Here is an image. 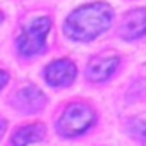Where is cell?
Returning <instances> with one entry per match:
<instances>
[{
	"instance_id": "obj_10",
	"label": "cell",
	"mask_w": 146,
	"mask_h": 146,
	"mask_svg": "<svg viewBox=\"0 0 146 146\" xmlns=\"http://www.w3.org/2000/svg\"><path fill=\"white\" fill-rule=\"evenodd\" d=\"M7 81H9V74H7L5 70L0 69V90H2V88L7 84Z\"/></svg>"
},
{
	"instance_id": "obj_11",
	"label": "cell",
	"mask_w": 146,
	"mask_h": 146,
	"mask_svg": "<svg viewBox=\"0 0 146 146\" xmlns=\"http://www.w3.org/2000/svg\"><path fill=\"white\" fill-rule=\"evenodd\" d=\"M5 129H7V120H4V119H0V137L4 136Z\"/></svg>"
},
{
	"instance_id": "obj_3",
	"label": "cell",
	"mask_w": 146,
	"mask_h": 146,
	"mask_svg": "<svg viewBox=\"0 0 146 146\" xmlns=\"http://www.w3.org/2000/svg\"><path fill=\"white\" fill-rule=\"evenodd\" d=\"M50 28H52V21L48 17H38L33 23H29L23 29V33L17 40L19 53L24 57H31L35 53H40L45 48L46 35H48Z\"/></svg>"
},
{
	"instance_id": "obj_7",
	"label": "cell",
	"mask_w": 146,
	"mask_h": 146,
	"mask_svg": "<svg viewBox=\"0 0 146 146\" xmlns=\"http://www.w3.org/2000/svg\"><path fill=\"white\" fill-rule=\"evenodd\" d=\"M17 103L24 110L33 112V110L43 108V105L46 103V98L36 86H26L17 93Z\"/></svg>"
},
{
	"instance_id": "obj_6",
	"label": "cell",
	"mask_w": 146,
	"mask_h": 146,
	"mask_svg": "<svg viewBox=\"0 0 146 146\" xmlns=\"http://www.w3.org/2000/svg\"><path fill=\"white\" fill-rule=\"evenodd\" d=\"M117 67H119V57H115V55H112V57L110 55H107V57L100 55V57H95L90 62L86 74L93 83H102V81H107L108 78L113 76Z\"/></svg>"
},
{
	"instance_id": "obj_4",
	"label": "cell",
	"mask_w": 146,
	"mask_h": 146,
	"mask_svg": "<svg viewBox=\"0 0 146 146\" xmlns=\"http://www.w3.org/2000/svg\"><path fill=\"white\" fill-rule=\"evenodd\" d=\"M78 69L67 58H60L52 62L46 69H45V79L50 86L60 88V86H69L72 81L76 79Z\"/></svg>"
},
{
	"instance_id": "obj_8",
	"label": "cell",
	"mask_w": 146,
	"mask_h": 146,
	"mask_svg": "<svg viewBox=\"0 0 146 146\" xmlns=\"http://www.w3.org/2000/svg\"><path fill=\"white\" fill-rule=\"evenodd\" d=\"M43 136H45V125L43 124L24 125V127L17 129L16 134L12 136V144L14 146H28L31 143L43 139Z\"/></svg>"
},
{
	"instance_id": "obj_2",
	"label": "cell",
	"mask_w": 146,
	"mask_h": 146,
	"mask_svg": "<svg viewBox=\"0 0 146 146\" xmlns=\"http://www.w3.org/2000/svg\"><path fill=\"white\" fill-rule=\"evenodd\" d=\"M93 124H95V112L88 105L72 103L64 110L57 124V129L65 137H74V136L86 132Z\"/></svg>"
},
{
	"instance_id": "obj_5",
	"label": "cell",
	"mask_w": 146,
	"mask_h": 146,
	"mask_svg": "<svg viewBox=\"0 0 146 146\" xmlns=\"http://www.w3.org/2000/svg\"><path fill=\"white\" fill-rule=\"evenodd\" d=\"M146 35V11L134 9L129 11L120 24V36L124 40H136Z\"/></svg>"
},
{
	"instance_id": "obj_9",
	"label": "cell",
	"mask_w": 146,
	"mask_h": 146,
	"mask_svg": "<svg viewBox=\"0 0 146 146\" xmlns=\"http://www.w3.org/2000/svg\"><path fill=\"white\" fill-rule=\"evenodd\" d=\"M127 129L134 137H137L141 141H146V120H132Z\"/></svg>"
},
{
	"instance_id": "obj_12",
	"label": "cell",
	"mask_w": 146,
	"mask_h": 146,
	"mask_svg": "<svg viewBox=\"0 0 146 146\" xmlns=\"http://www.w3.org/2000/svg\"><path fill=\"white\" fill-rule=\"evenodd\" d=\"M2 21H4V14H2V12H0V23H2Z\"/></svg>"
},
{
	"instance_id": "obj_1",
	"label": "cell",
	"mask_w": 146,
	"mask_h": 146,
	"mask_svg": "<svg viewBox=\"0 0 146 146\" xmlns=\"http://www.w3.org/2000/svg\"><path fill=\"white\" fill-rule=\"evenodd\" d=\"M112 17H113V12L110 5L103 2L88 4L76 9L67 17L64 31L70 40L91 41L110 28Z\"/></svg>"
}]
</instances>
